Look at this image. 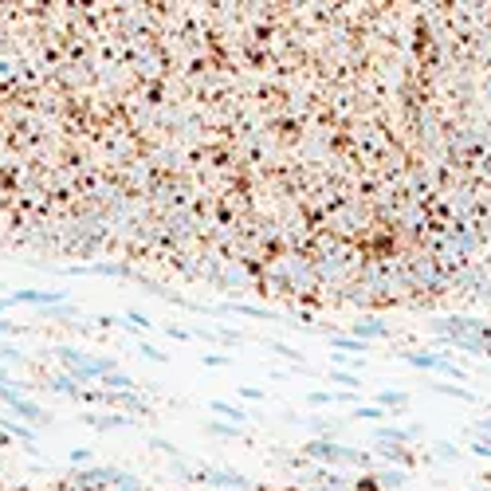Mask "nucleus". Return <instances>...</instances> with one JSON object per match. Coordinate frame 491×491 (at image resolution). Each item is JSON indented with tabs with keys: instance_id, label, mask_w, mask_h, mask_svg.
Returning a JSON list of instances; mask_svg holds the SVG:
<instances>
[{
	"instance_id": "7ed1b4c3",
	"label": "nucleus",
	"mask_w": 491,
	"mask_h": 491,
	"mask_svg": "<svg viewBox=\"0 0 491 491\" xmlns=\"http://www.w3.org/2000/svg\"><path fill=\"white\" fill-rule=\"evenodd\" d=\"M350 338H358V342L370 346L373 338H390V326H385L381 319H358L354 326H350Z\"/></svg>"
},
{
	"instance_id": "20e7f679",
	"label": "nucleus",
	"mask_w": 491,
	"mask_h": 491,
	"mask_svg": "<svg viewBox=\"0 0 491 491\" xmlns=\"http://www.w3.org/2000/svg\"><path fill=\"white\" fill-rule=\"evenodd\" d=\"M373 441L377 444H413V441H421V429L416 424H409V429H373Z\"/></svg>"
},
{
	"instance_id": "dca6fc26",
	"label": "nucleus",
	"mask_w": 491,
	"mask_h": 491,
	"mask_svg": "<svg viewBox=\"0 0 491 491\" xmlns=\"http://www.w3.org/2000/svg\"><path fill=\"white\" fill-rule=\"evenodd\" d=\"M271 346H275V354L291 358V362H303V354H299V350H291V346H283V342H271Z\"/></svg>"
},
{
	"instance_id": "39448f33",
	"label": "nucleus",
	"mask_w": 491,
	"mask_h": 491,
	"mask_svg": "<svg viewBox=\"0 0 491 491\" xmlns=\"http://www.w3.org/2000/svg\"><path fill=\"white\" fill-rule=\"evenodd\" d=\"M373 405L385 409V413H405V409L413 405V397H409V393H401V390H381Z\"/></svg>"
},
{
	"instance_id": "9d476101",
	"label": "nucleus",
	"mask_w": 491,
	"mask_h": 491,
	"mask_svg": "<svg viewBox=\"0 0 491 491\" xmlns=\"http://www.w3.org/2000/svg\"><path fill=\"white\" fill-rule=\"evenodd\" d=\"M331 346L334 350H342V354H365V342H358V338H350V334H338V338H331Z\"/></svg>"
},
{
	"instance_id": "2eb2a0df",
	"label": "nucleus",
	"mask_w": 491,
	"mask_h": 491,
	"mask_svg": "<svg viewBox=\"0 0 491 491\" xmlns=\"http://www.w3.org/2000/svg\"><path fill=\"white\" fill-rule=\"evenodd\" d=\"M212 409H216V413H224V416H232V421H244V413H240V409H232V405H224V401H216ZM244 424H248V421H244Z\"/></svg>"
},
{
	"instance_id": "4468645a",
	"label": "nucleus",
	"mask_w": 491,
	"mask_h": 491,
	"mask_svg": "<svg viewBox=\"0 0 491 491\" xmlns=\"http://www.w3.org/2000/svg\"><path fill=\"white\" fill-rule=\"evenodd\" d=\"M350 491H381V483L373 480L370 472H365V475H362V480H358V483H354V487H350Z\"/></svg>"
},
{
	"instance_id": "f257e3e1",
	"label": "nucleus",
	"mask_w": 491,
	"mask_h": 491,
	"mask_svg": "<svg viewBox=\"0 0 491 491\" xmlns=\"http://www.w3.org/2000/svg\"><path fill=\"white\" fill-rule=\"evenodd\" d=\"M307 456H314V460H322V464H334V468H365V472H373V456L370 452H362V448H346V444H338V441H307Z\"/></svg>"
},
{
	"instance_id": "6ab92c4d",
	"label": "nucleus",
	"mask_w": 491,
	"mask_h": 491,
	"mask_svg": "<svg viewBox=\"0 0 491 491\" xmlns=\"http://www.w3.org/2000/svg\"><path fill=\"white\" fill-rule=\"evenodd\" d=\"M475 432H480V441H483V436L491 441V421H475Z\"/></svg>"
},
{
	"instance_id": "1a4fd4ad",
	"label": "nucleus",
	"mask_w": 491,
	"mask_h": 491,
	"mask_svg": "<svg viewBox=\"0 0 491 491\" xmlns=\"http://www.w3.org/2000/svg\"><path fill=\"white\" fill-rule=\"evenodd\" d=\"M385 409H377V405H354L350 409V421H385Z\"/></svg>"
},
{
	"instance_id": "f03ea898",
	"label": "nucleus",
	"mask_w": 491,
	"mask_h": 491,
	"mask_svg": "<svg viewBox=\"0 0 491 491\" xmlns=\"http://www.w3.org/2000/svg\"><path fill=\"white\" fill-rule=\"evenodd\" d=\"M401 362L416 365V370H441V373H448V381H456V377H460L456 365H448L441 354H436V350H405V354H401Z\"/></svg>"
},
{
	"instance_id": "f8f14e48",
	"label": "nucleus",
	"mask_w": 491,
	"mask_h": 491,
	"mask_svg": "<svg viewBox=\"0 0 491 491\" xmlns=\"http://www.w3.org/2000/svg\"><path fill=\"white\" fill-rule=\"evenodd\" d=\"M331 377L338 381V385H346V390H362V377H358V373H342V370H331Z\"/></svg>"
},
{
	"instance_id": "f3484780",
	"label": "nucleus",
	"mask_w": 491,
	"mask_h": 491,
	"mask_svg": "<svg viewBox=\"0 0 491 491\" xmlns=\"http://www.w3.org/2000/svg\"><path fill=\"white\" fill-rule=\"evenodd\" d=\"M209 432H216V436H244L240 429H228V424H209Z\"/></svg>"
},
{
	"instance_id": "a211bd4d",
	"label": "nucleus",
	"mask_w": 491,
	"mask_h": 491,
	"mask_svg": "<svg viewBox=\"0 0 491 491\" xmlns=\"http://www.w3.org/2000/svg\"><path fill=\"white\" fill-rule=\"evenodd\" d=\"M240 393H244L248 401H263V397H267V393H263V390H255V385H244Z\"/></svg>"
},
{
	"instance_id": "6e6552de",
	"label": "nucleus",
	"mask_w": 491,
	"mask_h": 491,
	"mask_svg": "<svg viewBox=\"0 0 491 491\" xmlns=\"http://www.w3.org/2000/svg\"><path fill=\"white\" fill-rule=\"evenodd\" d=\"M373 480H377L381 483V491H390V487H401V483H405L409 480V475L405 472H390V468H373Z\"/></svg>"
},
{
	"instance_id": "9b49d317",
	"label": "nucleus",
	"mask_w": 491,
	"mask_h": 491,
	"mask_svg": "<svg viewBox=\"0 0 491 491\" xmlns=\"http://www.w3.org/2000/svg\"><path fill=\"white\" fill-rule=\"evenodd\" d=\"M307 405H311V409H326V405H338V393H307Z\"/></svg>"
},
{
	"instance_id": "423d86ee",
	"label": "nucleus",
	"mask_w": 491,
	"mask_h": 491,
	"mask_svg": "<svg viewBox=\"0 0 491 491\" xmlns=\"http://www.w3.org/2000/svg\"><path fill=\"white\" fill-rule=\"evenodd\" d=\"M432 393H444V397L464 401V405H480V397H475V393H468L460 381H432Z\"/></svg>"
},
{
	"instance_id": "0eeeda50",
	"label": "nucleus",
	"mask_w": 491,
	"mask_h": 491,
	"mask_svg": "<svg viewBox=\"0 0 491 491\" xmlns=\"http://www.w3.org/2000/svg\"><path fill=\"white\" fill-rule=\"evenodd\" d=\"M377 452L390 460V464H401V472H409V468L416 464V456L409 448H401V444H377Z\"/></svg>"
},
{
	"instance_id": "ddd939ff",
	"label": "nucleus",
	"mask_w": 491,
	"mask_h": 491,
	"mask_svg": "<svg viewBox=\"0 0 491 491\" xmlns=\"http://www.w3.org/2000/svg\"><path fill=\"white\" fill-rule=\"evenodd\" d=\"M432 452H441L444 460H460V456H464V452H460L456 444H448V441H432Z\"/></svg>"
}]
</instances>
